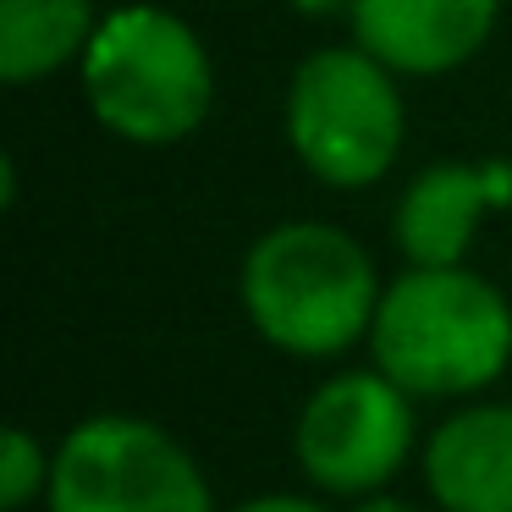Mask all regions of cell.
<instances>
[{
  "label": "cell",
  "instance_id": "cell-1",
  "mask_svg": "<svg viewBox=\"0 0 512 512\" xmlns=\"http://www.w3.org/2000/svg\"><path fill=\"white\" fill-rule=\"evenodd\" d=\"M369 353L408 397H468L512 364V303L463 265H408L380 292Z\"/></svg>",
  "mask_w": 512,
  "mask_h": 512
},
{
  "label": "cell",
  "instance_id": "cell-2",
  "mask_svg": "<svg viewBox=\"0 0 512 512\" xmlns=\"http://www.w3.org/2000/svg\"><path fill=\"white\" fill-rule=\"evenodd\" d=\"M380 292L369 254L331 221L270 226L243 259L248 320L292 358H336L364 342Z\"/></svg>",
  "mask_w": 512,
  "mask_h": 512
},
{
  "label": "cell",
  "instance_id": "cell-3",
  "mask_svg": "<svg viewBox=\"0 0 512 512\" xmlns=\"http://www.w3.org/2000/svg\"><path fill=\"white\" fill-rule=\"evenodd\" d=\"M78 72L94 122L144 149L188 138L215 105L210 50L166 6H122L100 17Z\"/></svg>",
  "mask_w": 512,
  "mask_h": 512
},
{
  "label": "cell",
  "instance_id": "cell-4",
  "mask_svg": "<svg viewBox=\"0 0 512 512\" xmlns=\"http://www.w3.org/2000/svg\"><path fill=\"white\" fill-rule=\"evenodd\" d=\"M408 133L397 72L364 45H325L287 83V144L325 188H369L391 171Z\"/></svg>",
  "mask_w": 512,
  "mask_h": 512
},
{
  "label": "cell",
  "instance_id": "cell-5",
  "mask_svg": "<svg viewBox=\"0 0 512 512\" xmlns=\"http://www.w3.org/2000/svg\"><path fill=\"white\" fill-rule=\"evenodd\" d=\"M50 512H215L210 479L171 430L133 413L72 424L50 463Z\"/></svg>",
  "mask_w": 512,
  "mask_h": 512
},
{
  "label": "cell",
  "instance_id": "cell-6",
  "mask_svg": "<svg viewBox=\"0 0 512 512\" xmlns=\"http://www.w3.org/2000/svg\"><path fill=\"white\" fill-rule=\"evenodd\" d=\"M298 468L336 496H375L413 452V397L386 369L331 375L298 413Z\"/></svg>",
  "mask_w": 512,
  "mask_h": 512
},
{
  "label": "cell",
  "instance_id": "cell-7",
  "mask_svg": "<svg viewBox=\"0 0 512 512\" xmlns=\"http://www.w3.org/2000/svg\"><path fill=\"white\" fill-rule=\"evenodd\" d=\"M501 0H358L353 39L397 78H441L485 50Z\"/></svg>",
  "mask_w": 512,
  "mask_h": 512
},
{
  "label": "cell",
  "instance_id": "cell-8",
  "mask_svg": "<svg viewBox=\"0 0 512 512\" xmlns=\"http://www.w3.org/2000/svg\"><path fill=\"white\" fill-rule=\"evenodd\" d=\"M512 204L507 166H430L402 188L391 237L408 265H463L485 210Z\"/></svg>",
  "mask_w": 512,
  "mask_h": 512
},
{
  "label": "cell",
  "instance_id": "cell-9",
  "mask_svg": "<svg viewBox=\"0 0 512 512\" xmlns=\"http://www.w3.org/2000/svg\"><path fill=\"white\" fill-rule=\"evenodd\" d=\"M424 485L441 512H512V402L452 413L424 446Z\"/></svg>",
  "mask_w": 512,
  "mask_h": 512
},
{
  "label": "cell",
  "instance_id": "cell-10",
  "mask_svg": "<svg viewBox=\"0 0 512 512\" xmlns=\"http://www.w3.org/2000/svg\"><path fill=\"white\" fill-rule=\"evenodd\" d=\"M100 12L94 0H0V78L39 83L83 61Z\"/></svg>",
  "mask_w": 512,
  "mask_h": 512
},
{
  "label": "cell",
  "instance_id": "cell-11",
  "mask_svg": "<svg viewBox=\"0 0 512 512\" xmlns=\"http://www.w3.org/2000/svg\"><path fill=\"white\" fill-rule=\"evenodd\" d=\"M50 463H56V457H45V446H39L23 424H12L6 441H0V507L23 512L34 496H45L50 490Z\"/></svg>",
  "mask_w": 512,
  "mask_h": 512
},
{
  "label": "cell",
  "instance_id": "cell-12",
  "mask_svg": "<svg viewBox=\"0 0 512 512\" xmlns=\"http://www.w3.org/2000/svg\"><path fill=\"white\" fill-rule=\"evenodd\" d=\"M292 12L309 17V23H353L358 0H292Z\"/></svg>",
  "mask_w": 512,
  "mask_h": 512
},
{
  "label": "cell",
  "instance_id": "cell-13",
  "mask_svg": "<svg viewBox=\"0 0 512 512\" xmlns=\"http://www.w3.org/2000/svg\"><path fill=\"white\" fill-rule=\"evenodd\" d=\"M232 512H325V507H314L309 496H254V501H243V507H232Z\"/></svg>",
  "mask_w": 512,
  "mask_h": 512
},
{
  "label": "cell",
  "instance_id": "cell-14",
  "mask_svg": "<svg viewBox=\"0 0 512 512\" xmlns=\"http://www.w3.org/2000/svg\"><path fill=\"white\" fill-rule=\"evenodd\" d=\"M353 512H419L413 501H402V496H386V490H375V496H364Z\"/></svg>",
  "mask_w": 512,
  "mask_h": 512
}]
</instances>
